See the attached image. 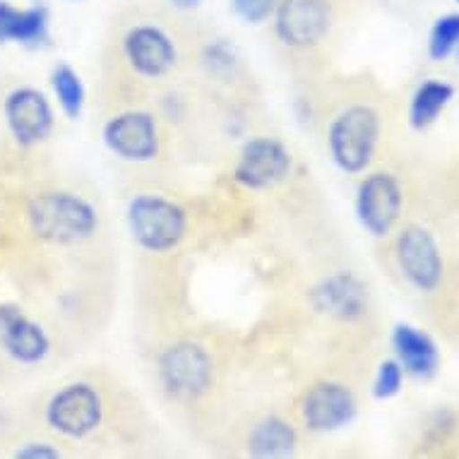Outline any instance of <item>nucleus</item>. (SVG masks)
<instances>
[{
    "mask_svg": "<svg viewBox=\"0 0 459 459\" xmlns=\"http://www.w3.org/2000/svg\"><path fill=\"white\" fill-rule=\"evenodd\" d=\"M402 188L394 176L373 174L359 188V217L373 236H387L402 212Z\"/></svg>",
    "mask_w": 459,
    "mask_h": 459,
    "instance_id": "6",
    "label": "nucleus"
},
{
    "mask_svg": "<svg viewBox=\"0 0 459 459\" xmlns=\"http://www.w3.org/2000/svg\"><path fill=\"white\" fill-rule=\"evenodd\" d=\"M161 376L169 390L183 397H193V394H200L210 383V361L197 347H188V344L176 347L164 356Z\"/></svg>",
    "mask_w": 459,
    "mask_h": 459,
    "instance_id": "12",
    "label": "nucleus"
},
{
    "mask_svg": "<svg viewBox=\"0 0 459 459\" xmlns=\"http://www.w3.org/2000/svg\"><path fill=\"white\" fill-rule=\"evenodd\" d=\"M34 231L53 243H73L91 234L97 217L87 203L65 193L37 197L30 207Z\"/></svg>",
    "mask_w": 459,
    "mask_h": 459,
    "instance_id": "1",
    "label": "nucleus"
},
{
    "mask_svg": "<svg viewBox=\"0 0 459 459\" xmlns=\"http://www.w3.org/2000/svg\"><path fill=\"white\" fill-rule=\"evenodd\" d=\"M128 219L133 236L150 250L174 248L186 231L183 212L161 197H137L130 204Z\"/></svg>",
    "mask_w": 459,
    "mask_h": 459,
    "instance_id": "3",
    "label": "nucleus"
},
{
    "mask_svg": "<svg viewBox=\"0 0 459 459\" xmlns=\"http://www.w3.org/2000/svg\"><path fill=\"white\" fill-rule=\"evenodd\" d=\"M234 10L246 20V22H263L274 13L277 8V0H231Z\"/></svg>",
    "mask_w": 459,
    "mask_h": 459,
    "instance_id": "23",
    "label": "nucleus"
},
{
    "mask_svg": "<svg viewBox=\"0 0 459 459\" xmlns=\"http://www.w3.org/2000/svg\"><path fill=\"white\" fill-rule=\"evenodd\" d=\"M320 308L330 310L332 316L356 317L366 310V291L354 277H332L327 284L317 291Z\"/></svg>",
    "mask_w": 459,
    "mask_h": 459,
    "instance_id": "16",
    "label": "nucleus"
},
{
    "mask_svg": "<svg viewBox=\"0 0 459 459\" xmlns=\"http://www.w3.org/2000/svg\"><path fill=\"white\" fill-rule=\"evenodd\" d=\"M101 419V399L90 385H70L53 397L48 407L51 426L65 436H87Z\"/></svg>",
    "mask_w": 459,
    "mask_h": 459,
    "instance_id": "7",
    "label": "nucleus"
},
{
    "mask_svg": "<svg viewBox=\"0 0 459 459\" xmlns=\"http://www.w3.org/2000/svg\"><path fill=\"white\" fill-rule=\"evenodd\" d=\"M296 443V433L291 426H286L279 419H270L263 421L253 430L250 436V450L260 455V457H277V455H286L291 452Z\"/></svg>",
    "mask_w": 459,
    "mask_h": 459,
    "instance_id": "19",
    "label": "nucleus"
},
{
    "mask_svg": "<svg viewBox=\"0 0 459 459\" xmlns=\"http://www.w3.org/2000/svg\"><path fill=\"white\" fill-rule=\"evenodd\" d=\"M126 53L143 75L157 77L174 65L176 51L169 37L157 27H137L126 37Z\"/></svg>",
    "mask_w": 459,
    "mask_h": 459,
    "instance_id": "13",
    "label": "nucleus"
},
{
    "mask_svg": "<svg viewBox=\"0 0 459 459\" xmlns=\"http://www.w3.org/2000/svg\"><path fill=\"white\" fill-rule=\"evenodd\" d=\"M356 402L339 385H317L303 399V419L313 430H332L354 419Z\"/></svg>",
    "mask_w": 459,
    "mask_h": 459,
    "instance_id": "10",
    "label": "nucleus"
},
{
    "mask_svg": "<svg viewBox=\"0 0 459 459\" xmlns=\"http://www.w3.org/2000/svg\"><path fill=\"white\" fill-rule=\"evenodd\" d=\"M392 344L402 368L416 377H430L437 370L440 356L433 339L411 325H397L392 332Z\"/></svg>",
    "mask_w": 459,
    "mask_h": 459,
    "instance_id": "15",
    "label": "nucleus"
},
{
    "mask_svg": "<svg viewBox=\"0 0 459 459\" xmlns=\"http://www.w3.org/2000/svg\"><path fill=\"white\" fill-rule=\"evenodd\" d=\"M178 5H195V0H176Z\"/></svg>",
    "mask_w": 459,
    "mask_h": 459,
    "instance_id": "25",
    "label": "nucleus"
},
{
    "mask_svg": "<svg viewBox=\"0 0 459 459\" xmlns=\"http://www.w3.org/2000/svg\"><path fill=\"white\" fill-rule=\"evenodd\" d=\"M5 116H8L13 135L22 144L41 143L53 126L51 106L37 90L13 91L5 104Z\"/></svg>",
    "mask_w": 459,
    "mask_h": 459,
    "instance_id": "8",
    "label": "nucleus"
},
{
    "mask_svg": "<svg viewBox=\"0 0 459 459\" xmlns=\"http://www.w3.org/2000/svg\"><path fill=\"white\" fill-rule=\"evenodd\" d=\"M459 46V15L452 13V15L440 17L436 24H433V31H430L429 41V53L433 61H443L447 58L455 48Z\"/></svg>",
    "mask_w": 459,
    "mask_h": 459,
    "instance_id": "20",
    "label": "nucleus"
},
{
    "mask_svg": "<svg viewBox=\"0 0 459 459\" xmlns=\"http://www.w3.org/2000/svg\"><path fill=\"white\" fill-rule=\"evenodd\" d=\"M327 0H281L277 3V34L289 46H310L330 30Z\"/></svg>",
    "mask_w": 459,
    "mask_h": 459,
    "instance_id": "5",
    "label": "nucleus"
},
{
    "mask_svg": "<svg viewBox=\"0 0 459 459\" xmlns=\"http://www.w3.org/2000/svg\"><path fill=\"white\" fill-rule=\"evenodd\" d=\"M452 94H455V90L447 82H437V80L423 82L411 99V111H409L411 126L419 130L429 128L445 106L450 104Z\"/></svg>",
    "mask_w": 459,
    "mask_h": 459,
    "instance_id": "18",
    "label": "nucleus"
},
{
    "mask_svg": "<svg viewBox=\"0 0 459 459\" xmlns=\"http://www.w3.org/2000/svg\"><path fill=\"white\" fill-rule=\"evenodd\" d=\"M104 137L123 159L144 161L157 154V128L147 113H123L106 126Z\"/></svg>",
    "mask_w": 459,
    "mask_h": 459,
    "instance_id": "9",
    "label": "nucleus"
},
{
    "mask_svg": "<svg viewBox=\"0 0 459 459\" xmlns=\"http://www.w3.org/2000/svg\"><path fill=\"white\" fill-rule=\"evenodd\" d=\"M20 457H58V452L51 450V447H46V445H31L27 450H20L17 452Z\"/></svg>",
    "mask_w": 459,
    "mask_h": 459,
    "instance_id": "24",
    "label": "nucleus"
},
{
    "mask_svg": "<svg viewBox=\"0 0 459 459\" xmlns=\"http://www.w3.org/2000/svg\"><path fill=\"white\" fill-rule=\"evenodd\" d=\"M53 90L58 94V101H61L63 111L75 118L80 108H82V84H80V77L73 73L70 68H58L53 73Z\"/></svg>",
    "mask_w": 459,
    "mask_h": 459,
    "instance_id": "21",
    "label": "nucleus"
},
{
    "mask_svg": "<svg viewBox=\"0 0 459 459\" xmlns=\"http://www.w3.org/2000/svg\"><path fill=\"white\" fill-rule=\"evenodd\" d=\"M46 37L44 10H15L8 3H0V41L37 44Z\"/></svg>",
    "mask_w": 459,
    "mask_h": 459,
    "instance_id": "17",
    "label": "nucleus"
},
{
    "mask_svg": "<svg viewBox=\"0 0 459 459\" xmlns=\"http://www.w3.org/2000/svg\"><path fill=\"white\" fill-rule=\"evenodd\" d=\"M399 267L421 291H433L443 279V257L433 236L421 226H409L397 238Z\"/></svg>",
    "mask_w": 459,
    "mask_h": 459,
    "instance_id": "4",
    "label": "nucleus"
},
{
    "mask_svg": "<svg viewBox=\"0 0 459 459\" xmlns=\"http://www.w3.org/2000/svg\"><path fill=\"white\" fill-rule=\"evenodd\" d=\"M380 135V118L368 106H351L339 116L330 130L332 157L344 171L366 169Z\"/></svg>",
    "mask_w": 459,
    "mask_h": 459,
    "instance_id": "2",
    "label": "nucleus"
},
{
    "mask_svg": "<svg viewBox=\"0 0 459 459\" xmlns=\"http://www.w3.org/2000/svg\"><path fill=\"white\" fill-rule=\"evenodd\" d=\"M457 3H459V0H457Z\"/></svg>",
    "mask_w": 459,
    "mask_h": 459,
    "instance_id": "26",
    "label": "nucleus"
},
{
    "mask_svg": "<svg viewBox=\"0 0 459 459\" xmlns=\"http://www.w3.org/2000/svg\"><path fill=\"white\" fill-rule=\"evenodd\" d=\"M0 342L17 361L24 363L44 359L48 349L44 332L13 306H0Z\"/></svg>",
    "mask_w": 459,
    "mask_h": 459,
    "instance_id": "14",
    "label": "nucleus"
},
{
    "mask_svg": "<svg viewBox=\"0 0 459 459\" xmlns=\"http://www.w3.org/2000/svg\"><path fill=\"white\" fill-rule=\"evenodd\" d=\"M291 159L286 150L274 140H255L243 150V157L236 169V178L250 188H264L277 183L289 171Z\"/></svg>",
    "mask_w": 459,
    "mask_h": 459,
    "instance_id": "11",
    "label": "nucleus"
},
{
    "mask_svg": "<svg viewBox=\"0 0 459 459\" xmlns=\"http://www.w3.org/2000/svg\"><path fill=\"white\" fill-rule=\"evenodd\" d=\"M402 376H404V368L399 361H385L377 370L376 377V397L377 399H390L394 397L402 387Z\"/></svg>",
    "mask_w": 459,
    "mask_h": 459,
    "instance_id": "22",
    "label": "nucleus"
}]
</instances>
